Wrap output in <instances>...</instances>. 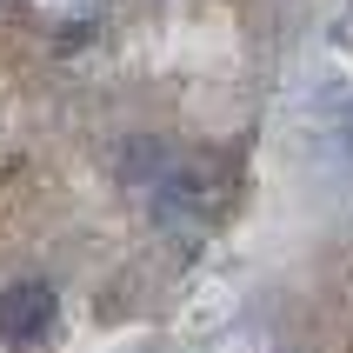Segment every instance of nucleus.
Wrapping results in <instances>:
<instances>
[{"mask_svg": "<svg viewBox=\"0 0 353 353\" xmlns=\"http://www.w3.org/2000/svg\"><path fill=\"white\" fill-rule=\"evenodd\" d=\"M54 287L47 280H14L7 294H0V334L14 340V347H34V340L54 334Z\"/></svg>", "mask_w": 353, "mask_h": 353, "instance_id": "1", "label": "nucleus"}]
</instances>
